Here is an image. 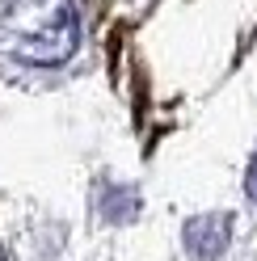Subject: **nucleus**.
Here are the masks:
<instances>
[{"mask_svg": "<svg viewBox=\"0 0 257 261\" xmlns=\"http://www.w3.org/2000/svg\"><path fill=\"white\" fill-rule=\"evenodd\" d=\"M76 38L80 21L72 0H5L0 9V51L21 63L55 68L72 59Z\"/></svg>", "mask_w": 257, "mask_h": 261, "instance_id": "1", "label": "nucleus"}, {"mask_svg": "<svg viewBox=\"0 0 257 261\" xmlns=\"http://www.w3.org/2000/svg\"><path fill=\"white\" fill-rule=\"evenodd\" d=\"M182 244H186L190 261H219L232 244V215H223V211L194 215L182 232Z\"/></svg>", "mask_w": 257, "mask_h": 261, "instance_id": "2", "label": "nucleus"}, {"mask_svg": "<svg viewBox=\"0 0 257 261\" xmlns=\"http://www.w3.org/2000/svg\"><path fill=\"white\" fill-rule=\"evenodd\" d=\"M139 190L135 186H118V181H106L97 190V215L106 223H126V219H135L139 215Z\"/></svg>", "mask_w": 257, "mask_h": 261, "instance_id": "3", "label": "nucleus"}, {"mask_svg": "<svg viewBox=\"0 0 257 261\" xmlns=\"http://www.w3.org/2000/svg\"><path fill=\"white\" fill-rule=\"evenodd\" d=\"M245 194H249V202L257 206V152L249 160V169H245Z\"/></svg>", "mask_w": 257, "mask_h": 261, "instance_id": "4", "label": "nucleus"}]
</instances>
